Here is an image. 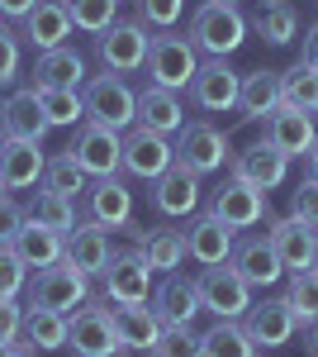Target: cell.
<instances>
[{"instance_id": "obj_43", "label": "cell", "mask_w": 318, "mask_h": 357, "mask_svg": "<svg viewBox=\"0 0 318 357\" xmlns=\"http://www.w3.org/2000/svg\"><path fill=\"white\" fill-rule=\"evenodd\" d=\"M29 286V267L15 248H0V301H19V291Z\"/></svg>"}, {"instance_id": "obj_8", "label": "cell", "mask_w": 318, "mask_h": 357, "mask_svg": "<svg viewBox=\"0 0 318 357\" xmlns=\"http://www.w3.org/2000/svg\"><path fill=\"white\" fill-rule=\"evenodd\" d=\"M186 91L200 114H228V110H238L242 77L228 67V57H200V72L190 77Z\"/></svg>"}, {"instance_id": "obj_5", "label": "cell", "mask_w": 318, "mask_h": 357, "mask_svg": "<svg viewBox=\"0 0 318 357\" xmlns=\"http://www.w3.org/2000/svg\"><path fill=\"white\" fill-rule=\"evenodd\" d=\"M67 158L95 181V176H119L124 172V134H114L95 119H81L77 138L67 143Z\"/></svg>"}, {"instance_id": "obj_34", "label": "cell", "mask_w": 318, "mask_h": 357, "mask_svg": "<svg viewBox=\"0 0 318 357\" xmlns=\"http://www.w3.org/2000/svg\"><path fill=\"white\" fill-rule=\"evenodd\" d=\"M200 353L205 357H262V348L242 329V319H218L209 333H200Z\"/></svg>"}, {"instance_id": "obj_19", "label": "cell", "mask_w": 318, "mask_h": 357, "mask_svg": "<svg viewBox=\"0 0 318 357\" xmlns=\"http://www.w3.org/2000/svg\"><path fill=\"white\" fill-rule=\"evenodd\" d=\"M209 215H218L228 229H252V224H262L271 210H266V191L247 186V181H238V176H228V181L214 191Z\"/></svg>"}, {"instance_id": "obj_10", "label": "cell", "mask_w": 318, "mask_h": 357, "mask_svg": "<svg viewBox=\"0 0 318 357\" xmlns=\"http://www.w3.org/2000/svg\"><path fill=\"white\" fill-rule=\"evenodd\" d=\"M228 134L223 129H214L209 119H186V129L176 134V162L190 167L195 176H209L218 167L228 162Z\"/></svg>"}, {"instance_id": "obj_24", "label": "cell", "mask_w": 318, "mask_h": 357, "mask_svg": "<svg viewBox=\"0 0 318 357\" xmlns=\"http://www.w3.org/2000/svg\"><path fill=\"white\" fill-rule=\"evenodd\" d=\"M19 24H24L19 38L33 43L38 53H53V48H62V43L72 38V15H67V5H62V0H38Z\"/></svg>"}, {"instance_id": "obj_23", "label": "cell", "mask_w": 318, "mask_h": 357, "mask_svg": "<svg viewBox=\"0 0 318 357\" xmlns=\"http://www.w3.org/2000/svg\"><path fill=\"white\" fill-rule=\"evenodd\" d=\"M0 129H5V138L43 143L48 119H43V105H38V86H29V91H10V96L0 100Z\"/></svg>"}, {"instance_id": "obj_40", "label": "cell", "mask_w": 318, "mask_h": 357, "mask_svg": "<svg viewBox=\"0 0 318 357\" xmlns=\"http://www.w3.org/2000/svg\"><path fill=\"white\" fill-rule=\"evenodd\" d=\"M62 5L72 15V29H81V33H105L119 10V0H62Z\"/></svg>"}, {"instance_id": "obj_31", "label": "cell", "mask_w": 318, "mask_h": 357, "mask_svg": "<svg viewBox=\"0 0 318 357\" xmlns=\"http://www.w3.org/2000/svg\"><path fill=\"white\" fill-rule=\"evenodd\" d=\"M252 29L271 48H290L294 38H299V10H294L290 0H262L257 15H252Z\"/></svg>"}, {"instance_id": "obj_56", "label": "cell", "mask_w": 318, "mask_h": 357, "mask_svg": "<svg viewBox=\"0 0 318 357\" xmlns=\"http://www.w3.org/2000/svg\"><path fill=\"white\" fill-rule=\"evenodd\" d=\"M223 5H238V0H223Z\"/></svg>"}, {"instance_id": "obj_32", "label": "cell", "mask_w": 318, "mask_h": 357, "mask_svg": "<svg viewBox=\"0 0 318 357\" xmlns=\"http://www.w3.org/2000/svg\"><path fill=\"white\" fill-rule=\"evenodd\" d=\"M33 86H67V91H81L86 86V57L77 48H53V53H38L33 62Z\"/></svg>"}, {"instance_id": "obj_54", "label": "cell", "mask_w": 318, "mask_h": 357, "mask_svg": "<svg viewBox=\"0 0 318 357\" xmlns=\"http://www.w3.org/2000/svg\"><path fill=\"white\" fill-rule=\"evenodd\" d=\"M309 272H318V238H314V257H309Z\"/></svg>"}, {"instance_id": "obj_29", "label": "cell", "mask_w": 318, "mask_h": 357, "mask_svg": "<svg viewBox=\"0 0 318 357\" xmlns=\"http://www.w3.org/2000/svg\"><path fill=\"white\" fill-rule=\"evenodd\" d=\"M109 314H114L119 343H124L129 353H152V343H157L161 329H166L157 314H152V305H114Z\"/></svg>"}, {"instance_id": "obj_27", "label": "cell", "mask_w": 318, "mask_h": 357, "mask_svg": "<svg viewBox=\"0 0 318 357\" xmlns=\"http://www.w3.org/2000/svg\"><path fill=\"white\" fill-rule=\"evenodd\" d=\"M109 257H114V248H109V229L100 224H77L72 234H67V262L81 267L86 276H100L109 267Z\"/></svg>"}, {"instance_id": "obj_37", "label": "cell", "mask_w": 318, "mask_h": 357, "mask_svg": "<svg viewBox=\"0 0 318 357\" xmlns=\"http://www.w3.org/2000/svg\"><path fill=\"white\" fill-rule=\"evenodd\" d=\"M38 105H43L48 129H72V124L86 119L81 91H67V86H38Z\"/></svg>"}, {"instance_id": "obj_52", "label": "cell", "mask_w": 318, "mask_h": 357, "mask_svg": "<svg viewBox=\"0 0 318 357\" xmlns=\"http://www.w3.org/2000/svg\"><path fill=\"white\" fill-rule=\"evenodd\" d=\"M304 348L318 357V314H314V319H304Z\"/></svg>"}, {"instance_id": "obj_17", "label": "cell", "mask_w": 318, "mask_h": 357, "mask_svg": "<svg viewBox=\"0 0 318 357\" xmlns=\"http://www.w3.org/2000/svg\"><path fill=\"white\" fill-rule=\"evenodd\" d=\"M233 176L247 181V186H257V191H276V186H285V176H290V158H285L280 148H271L266 138H257L252 148L233 153Z\"/></svg>"}, {"instance_id": "obj_1", "label": "cell", "mask_w": 318, "mask_h": 357, "mask_svg": "<svg viewBox=\"0 0 318 357\" xmlns=\"http://www.w3.org/2000/svg\"><path fill=\"white\" fill-rule=\"evenodd\" d=\"M247 20H242L238 5H223V0H205L200 10H195V20H190V43H195V53L200 57H233L247 43Z\"/></svg>"}, {"instance_id": "obj_50", "label": "cell", "mask_w": 318, "mask_h": 357, "mask_svg": "<svg viewBox=\"0 0 318 357\" xmlns=\"http://www.w3.org/2000/svg\"><path fill=\"white\" fill-rule=\"evenodd\" d=\"M0 357H38V348H33V343H29L24 333H19V338H10V343H0Z\"/></svg>"}, {"instance_id": "obj_48", "label": "cell", "mask_w": 318, "mask_h": 357, "mask_svg": "<svg viewBox=\"0 0 318 357\" xmlns=\"http://www.w3.org/2000/svg\"><path fill=\"white\" fill-rule=\"evenodd\" d=\"M19 329H24V310L15 301H0V343L19 338Z\"/></svg>"}, {"instance_id": "obj_47", "label": "cell", "mask_w": 318, "mask_h": 357, "mask_svg": "<svg viewBox=\"0 0 318 357\" xmlns=\"http://www.w3.org/2000/svg\"><path fill=\"white\" fill-rule=\"evenodd\" d=\"M24 205H15L10 195H0V248L5 243H15V234H19V224H24Z\"/></svg>"}, {"instance_id": "obj_12", "label": "cell", "mask_w": 318, "mask_h": 357, "mask_svg": "<svg viewBox=\"0 0 318 357\" xmlns=\"http://www.w3.org/2000/svg\"><path fill=\"white\" fill-rule=\"evenodd\" d=\"M242 329L252 333V343L271 353V348H285L299 329V319H294V310L285 296H266V301H252V310L242 314Z\"/></svg>"}, {"instance_id": "obj_15", "label": "cell", "mask_w": 318, "mask_h": 357, "mask_svg": "<svg viewBox=\"0 0 318 357\" xmlns=\"http://www.w3.org/2000/svg\"><path fill=\"white\" fill-rule=\"evenodd\" d=\"M262 138L271 148H280L285 158H304L309 153V143L318 138V119L309 110H294V105H276V110L262 119Z\"/></svg>"}, {"instance_id": "obj_42", "label": "cell", "mask_w": 318, "mask_h": 357, "mask_svg": "<svg viewBox=\"0 0 318 357\" xmlns=\"http://www.w3.org/2000/svg\"><path fill=\"white\" fill-rule=\"evenodd\" d=\"M152 357H205L200 353V333L190 329V324L161 329V338L152 343Z\"/></svg>"}, {"instance_id": "obj_20", "label": "cell", "mask_w": 318, "mask_h": 357, "mask_svg": "<svg viewBox=\"0 0 318 357\" xmlns=\"http://www.w3.org/2000/svg\"><path fill=\"white\" fill-rule=\"evenodd\" d=\"M200 310H205V305H200V281H195V276L166 272V276H161V286L152 291V314H157L166 329H176V324H195Z\"/></svg>"}, {"instance_id": "obj_58", "label": "cell", "mask_w": 318, "mask_h": 357, "mask_svg": "<svg viewBox=\"0 0 318 357\" xmlns=\"http://www.w3.org/2000/svg\"><path fill=\"white\" fill-rule=\"evenodd\" d=\"M72 357H77V353H72Z\"/></svg>"}, {"instance_id": "obj_51", "label": "cell", "mask_w": 318, "mask_h": 357, "mask_svg": "<svg viewBox=\"0 0 318 357\" xmlns=\"http://www.w3.org/2000/svg\"><path fill=\"white\" fill-rule=\"evenodd\" d=\"M299 62L318 67V24H309V29H304V53H299Z\"/></svg>"}, {"instance_id": "obj_57", "label": "cell", "mask_w": 318, "mask_h": 357, "mask_svg": "<svg viewBox=\"0 0 318 357\" xmlns=\"http://www.w3.org/2000/svg\"><path fill=\"white\" fill-rule=\"evenodd\" d=\"M0 195H5V181H0Z\"/></svg>"}, {"instance_id": "obj_9", "label": "cell", "mask_w": 318, "mask_h": 357, "mask_svg": "<svg viewBox=\"0 0 318 357\" xmlns=\"http://www.w3.org/2000/svg\"><path fill=\"white\" fill-rule=\"evenodd\" d=\"M109 305H148L152 301V267L138 248H124L109 257V267L100 272Z\"/></svg>"}, {"instance_id": "obj_2", "label": "cell", "mask_w": 318, "mask_h": 357, "mask_svg": "<svg viewBox=\"0 0 318 357\" xmlns=\"http://www.w3.org/2000/svg\"><path fill=\"white\" fill-rule=\"evenodd\" d=\"M143 72H148V86L181 91V96H186L190 77L200 72V53H195V43H190L186 33L157 29V33H152V43H148V62H143Z\"/></svg>"}, {"instance_id": "obj_33", "label": "cell", "mask_w": 318, "mask_h": 357, "mask_svg": "<svg viewBox=\"0 0 318 357\" xmlns=\"http://www.w3.org/2000/svg\"><path fill=\"white\" fill-rule=\"evenodd\" d=\"M276 105H280V72H271V67H262V72H247V77H242V91H238L242 119L262 124V119L276 110Z\"/></svg>"}, {"instance_id": "obj_4", "label": "cell", "mask_w": 318, "mask_h": 357, "mask_svg": "<svg viewBox=\"0 0 318 357\" xmlns=\"http://www.w3.org/2000/svg\"><path fill=\"white\" fill-rule=\"evenodd\" d=\"M67 348L77 357H119L129 353L119 343V329H114V314H109L105 301H86L67 314Z\"/></svg>"}, {"instance_id": "obj_45", "label": "cell", "mask_w": 318, "mask_h": 357, "mask_svg": "<svg viewBox=\"0 0 318 357\" xmlns=\"http://www.w3.org/2000/svg\"><path fill=\"white\" fill-rule=\"evenodd\" d=\"M138 20L148 29H176L186 20V0H138Z\"/></svg>"}, {"instance_id": "obj_13", "label": "cell", "mask_w": 318, "mask_h": 357, "mask_svg": "<svg viewBox=\"0 0 318 357\" xmlns=\"http://www.w3.org/2000/svg\"><path fill=\"white\" fill-rule=\"evenodd\" d=\"M176 162V143L166 134H152L143 124H133L124 134V172L138 176V181H157L166 167Z\"/></svg>"}, {"instance_id": "obj_14", "label": "cell", "mask_w": 318, "mask_h": 357, "mask_svg": "<svg viewBox=\"0 0 318 357\" xmlns=\"http://www.w3.org/2000/svg\"><path fill=\"white\" fill-rule=\"evenodd\" d=\"M152 210H157L161 220H190V215H200V176L190 167L171 162L152 181Z\"/></svg>"}, {"instance_id": "obj_41", "label": "cell", "mask_w": 318, "mask_h": 357, "mask_svg": "<svg viewBox=\"0 0 318 357\" xmlns=\"http://www.w3.org/2000/svg\"><path fill=\"white\" fill-rule=\"evenodd\" d=\"M285 301H290L294 319L304 324V319H314L318 314V272H290V286H285Z\"/></svg>"}, {"instance_id": "obj_7", "label": "cell", "mask_w": 318, "mask_h": 357, "mask_svg": "<svg viewBox=\"0 0 318 357\" xmlns=\"http://www.w3.org/2000/svg\"><path fill=\"white\" fill-rule=\"evenodd\" d=\"M148 43H152V29L143 24V20H114L105 33H95V53L105 62V72H119V77L143 72Z\"/></svg>"}, {"instance_id": "obj_21", "label": "cell", "mask_w": 318, "mask_h": 357, "mask_svg": "<svg viewBox=\"0 0 318 357\" xmlns=\"http://www.w3.org/2000/svg\"><path fill=\"white\" fill-rule=\"evenodd\" d=\"M238 243V229H228V224L218 220V215H190V229H186V252L200 262V267H218V262H228V252Z\"/></svg>"}, {"instance_id": "obj_22", "label": "cell", "mask_w": 318, "mask_h": 357, "mask_svg": "<svg viewBox=\"0 0 318 357\" xmlns=\"http://www.w3.org/2000/svg\"><path fill=\"white\" fill-rule=\"evenodd\" d=\"M314 238H318V229L304 224V220H294V215H280V220L266 224V243L276 248V257H280L285 272H304V267H309Z\"/></svg>"}, {"instance_id": "obj_49", "label": "cell", "mask_w": 318, "mask_h": 357, "mask_svg": "<svg viewBox=\"0 0 318 357\" xmlns=\"http://www.w3.org/2000/svg\"><path fill=\"white\" fill-rule=\"evenodd\" d=\"M38 0H0V20H10V24H19L29 10H33Z\"/></svg>"}, {"instance_id": "obj_3", "label": "cell", "mask_w": 318, "mask_h": 357, "mask_svg": "<svg viewBox=\"0 0 318 357\" xmlns=\"http://www.w3.org/2000/svg\"><path fill=\"white\" fill-rule=\"evenodd\" d=\"M81 105H86V119L105 124V129H114V134H129L133 124H138V91H133L119 72L90 77V82H86V96H81Z\"/></svg>"}, {"instance_id": "obj_16", "label": "cell", "mask_w": 318, "mask_h": 357, "mask_svg": "<svg viewBox=\"0 0 318 357\" xmlns=\"http://www.w3.org/2000/svg\"><path fill=\"white\" fill-rule=\"evenodd\" d=\"M228 267H233L252 291H271V286L285 276L280 257H276V248L266 243V234H247V238H238L233 252H228Z\"/></svg>"}, {"instance_id": "obj_26", "label": "cell", "mask_w": 318, "mask_h": 357, "mask_svg": "<svg viewBox=\"0 0 318 357\" xmlns=\"http://www.w3.org/2000/svg\"><path fill=\"white\" fill-rule=\"evenodd\" d=\"M138 124L152 129V134L176 138L186 129V100H181V91H161V86L138 91Z\"/></svg>"}, {"instance_id": "obj_36", "label": "cell", "mask_w": 318, "mask_h": 357, "mask_svg": "<svg viewBox=\"0 0 318 357\" xmlns=\"http://www.w3.org/2000/svg\"><path fill=\"white\" fill-rule=\"evenodd\" d=\"M24 215L33 224H43V229H57V234H72L77 229V200H67V195H53V191H38L33 200L24 205Z\"/></svg>"}, {"instance_id": "obj_55", "label": "cell", "mask_w": 318, "mask_h": 357, "mask_svg": "<svg viewBox=\"0 0 318 357\" xmlns=\"http://www.w3.org/2000/svg\"><path fill=\"white\" fill-rule=\"evenodd\" d=\"M0 148H5V129H0Z\"/></svg>"}, {"instance_id": "obj_39", "label": "cell", "mask_w": 318, "mask_h": 357, "mask_svg": "<svg viewBox=\"0 0 318 357\" xmlns=\"http://www.w3.org/2000/svg\"><path fill=\"white\" fill-rule=\"evenodd\" d=\"M86 186H90V176H86L67 153H62V158H48V167H43V191L77 200V195H86Z\"/></svg>"}, {"instance_id": "obj_44", "label": "cell", "mask_w": 318, "mask_h": 357, "mask_svg": "<svg viewBox=\"0 0 318 357\" xmlns=\"http://www.w3.org/2000/svg\"><path fill=\"white\" fill-rule=\"evenodd\" d=\"M19 62H24V38L10 29V20H0V86L19 82Z\"/></svg>"}, {"instance_id": "obj_35", "label": "cell", "mask_w": 318, "mask_h": 357, "mask_svg": "<svg viewBox=\"0 0 318 357\" xmlns=\"http://www.w3.org/2000/svg\"><path fill=\"white\" fill-rule=\"evenodd\" d=\"M19 333H24L38 353H57V348H67V314L43 310V305H29L24 310V329Z\"/></svg>"}, {"instance_id": "obj_28", "label": "cell", "mask_w": 318, "mask_h": 357, "mask_svg": "<svg viewBox=\"0 0 318 357\" xmlns=\"http://www.w3.org/2000/svg\"><path fill=\"white\" fill-rule=\"evenodd\" d=\"M10 248L24 257L29 272H38V267H53V262H62V257H67V234H57V229H43V224L24 220Z\"/></svg>"}, {"instance_id": "obj_11", "label": "cell", "mask_w": 318, "mask_h": 357, "mask_svg": "<svg viewBox=\"0 0 318 357\" xmlns=\"http://www.w3.org/2000/svg\"><path fill=\"white\" fill-rule=\"evenodd\" d=\"M195 281H200V305L209 310L214 319H242V314L252 310V286H247L228 262L205 267Z\"/></svg>"}, {"instance_id": "obj_59", "label": "cell", "mask_w": 318, "mask_h": 357, "mask_svg": "<svg viewBox=\"0 0 318 357\" xmlns=\"http://www.w3.org/2000/svg\"><path fill=\"white\" fill-rule=\"evenodd\" d=\"M119 357H124V353H119Z\"/></svg>"}, {"instance_id": "obj_30", "label": "cell", "mask_w": 318, "mask_h": 357, "mask_svg": "<svg viewBox=\"0 0 318 357\" xmlns=\"http://www.w3.org/2000/svg\"><path fill=\"white\" fill-rule=\"evenodd\" d=\"M138 252L148 257V267L152 272H176L181 262H186L190 252H186V229H138Z\"/></svg>"}, {"instance_id": "obj_6", "label": "cell", "mask_w": 318, "mask_h": 357, "mask_svg": "<svg viewBox=\"0 0 318 357\" xmlns=\"http://www.w3.org/2000/svg\"><path fill=\"white\" fill-rule=\"evenodd\" d=\"M90 301V276L72 267L67 257L53 262V267H38L33 281H29V305H43V310H57V314H72L77 305Z\"/></svg>"}, {"instance_id": "obj_38", "label": "cell", "mask_w": 318, "mask_h": 357, "mask_svg": "<svg viewBox=\"0 0 318 357\" xmlns=\"http://www.w3.org/2000/svg\"><path fill=\"white\" fill-rule=\"evenodd\" d=\"M280 105L318 114V67L309 62H294L290 72H280Z\"/></svg>"}, {"instance_id": "obj_53", "label": "cell", "mask_w": 318, "mask_h": 357, "mask_svg": "<svg viewBox=\"0 0 318 357\" xmlns=\"http://www.w3.org/2000/svg\"><path fill=\"white\" fill-rule=\"evenodd\" d=\"M304 167H309V176H314V181H318V138H314V143H309V153H304Z\"/></svg>"}, {"instance_id": "obj_25", "label": "cell", "mask_w": 318, "mask_h": 357, "mask_svg": "<svg viewBox=\"0 0 318 357\" xmlns=\"http://www.w3.org/2000/svg\"><path fill=\"white\" fill-rule=\"evenodd\" d=\"M43 143H24V138H5V148H0V181H5V191H29V186H38L43 181Z\"/></svg>"}, {"instance_id": "obj_18", "label": "cell", "mask_w": 318, "mask_h": 357, "mask_svg": "<svg viewBox=\"0 0 318 357\" xmlns=\"http://www.w3.org/2000/svg\"><path fill=\"white\" fill-rule=\"evenodd\" d=\"M86 220L100 229H129L133 224V191L119 176H95L86 186Z\"/></svg>"}, {"instance_id": "obj_46", "label": "cell", "mask_w": 318, "mask_h": 357, "mask_svg": "<svg viewBox=\"0 0 318 357\" xmlns=\"http://www.w3.org/2000/svg\"><path fill=\"white\" fill-rule=\"evenodd\" d=\"M290 215L318 229V181H314V176H304V181L290 191Z\"/></svg>"}]
</instances>
